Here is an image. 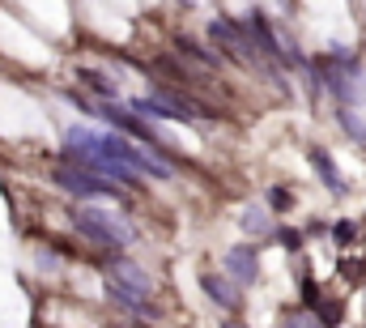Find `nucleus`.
<instances>
[{
	"mask_svg": "<svg viewBox=\"0 0 366 328\" xmlns=\"http://www.w3.org/2000/svg\"><path fill=\"white\" fill-rule=\"evenodd\" d=\"M107 277H111V295L119 303H149V295H154V282L136 260H111Z\"/></svg>",
	"mask_w": 366,
	"mask_h": 328,
	"instance_id": "obj_1",
	"label": "nucleus"
},
{
	"mask_svg": "<svg viewBox=\"0 0 366 328\" xmlns=\"http://www.w3.org/2000/svg\"><path fill=\"white\" fill-rule=\"evenodd\" d=\"M51 179H55L64 192H72V196H119V188H115L111 179L94 175V171L81 166V162H60V166L51 171Z\"/></svg>",
	"mask_w": 366,
	"mask_h": 328,
	"instance_id": "obj_2",
	"label": "nucleus"
},
{
	"mask_svg": "<svg viewBox=\"0 0 366 328\" xmlns=\"http://www.w3.org/2000/svg\"><path fill=\"white\" fill-rule=\"evenodd\" d=\"M98 149H102L107 158L124 162V166H128V171H136V175H154V179H166V175H171V166H166V162L149 158L145 149H136V145H132V141H124V137H98Z\"/></svg>",
	"mask_w": 366,
	"mask_h": 328,
	"instance_id": "obj_3",
	"label": "nucleus"
},
{
	"mask_svg": "<svg viewBox=\"0 0 366 328\" xmlns=\"http://www.w3.org/2000/svg\"><path fill=\"white\" fill-rule=\"evenodd\" d=\"M77 226H81V235H90L102 248H128L132 243V226H124L115 213H102V209H81Z\"/></svg>",
	"mask_w": 366,
	"mask_h": 328,
	"instance_id": "obj_4",
	"label": "nucleus"
},
{
	"mask_svg": "<svg viewBox=\"0 0 366 328\" xmlns=\"http://www.w3.org/2000/svg\"><path fill=\"white\" fill-rule=\"evenodd\" d=\"M209 38H213L226 55H235V60H243V64H252V60H256L252 30H247V26H239V21H230V17H213V21H209Z\"/></svg>",
	"mask_w": 366,
	"mask_h": 328,
	"instance_id": "obj_5",
	"label": "nucleus"
},
{
	"mask_svg": "<svg viewBox=\"0 0 366 328\" xmlns=\"http://www.w3.org/2000/svg\"><path fill=\"white\" fill-rule=\"evenodd\" d=\"M98 111H102V115H107V120H111V124H119V128H124V132H132V137H141V141H145V145H154V149H166V145H162V141H158V137H154V128H149V124H141V120H136V111H119V107H98Z\"/></svg>",
	"mask_w": 366,
	"mask_h": 328,
	"instance_id": "obj_6",
	"label": "nucleus"
},
{
	"mask_svg": "<svg viewBox=\"0 0 366 328\" xmlns=\"http://www.w3.org/2000/svg\"><path fill=\"white\" fill-rule=\"evenodd\" d=\"M226 269H230V277H235L239 286H252V282L260 277V265H256V252H252V248H235V252L226 256Z\"/></svg>",
	"mask_w": 366,
	"mask_h": 328,
	"instance_id": "obj_7",
	"label": "nucleus"
},
{
	"mask_svg": "<svg viewBox=\"0 0 366 328\" xmlns=\"http://www.w3.org/2000/svg\"><path fill=\"white\" fill-rule=\"evenodd\" d=\"M200 286H205V295H209L217 307H226V312L239 307V290H235L226 277H217V273H200Z\"/></svg>",
	"mask_w": 366,
	"mask_h": 328,
	"instance_id": "obj_8",
	"label": "nucleus"
},
{
	"mask_svg": "<svg viewBox=\"0 0 366 328\" xmlns=\"http://www.w3.org/2000/svg\"><path fill=\"white\" fill-rule=\"evenodd\" d=\"M247 30L256 34V43H260V51H264L269 60H286V55H281V43H277V34H273V26H269V17H264V13H252V21H247Z\"/></svg>",
	"mask_w": 366,
	"mask_h": 328,
	"instance_id": "obj_9",
	"label": "nucleus"
},
{
	"mask_svg": "<svg viewBox=\"0 0 366 328\" xmlns=\"http://www.w3.org/2000/svg\"><path fill=\"white\" fill-rule=\"evenodd\" d=\"M175 47H179V51H183L188 60L205 64V68H217V64H222V55H213L209 47H200V43H196V38H188V34H179V38H175Z\"/></svg>",
	"mask_w": 366,
	"mask_h": 328,
	"instance_id": "obj_10",
	"label": "nucleus"
},
{
	"mask_svg": "<svg viewBox=\"0 0 366 328\" xmlns=\"http://www.w3.org/2000/svg\"><path fill=\"white\" fill-rule=\"evenodd\" d=\"M311 166L320 171V179H324V184H328L333 192H345V179L337 175V166H333V158H328L324 149H311Z\"/></svg>",
	"mask_w": 366,
	"mask_h": 328,
	"instance_id": "obj_11",
	"label": "nucleus"
},
{
	"mask_svg": "<svg viewBox=\"0 0 366 328\" xmlns=\"http://www.w3.org/2000/svg\"><path fill=\"white\" fill-rule=\"evenodd\" d=\"M77 81H81V85H90L98 98H115V85H111V77H102L98 68H77Z\"/></svg>",
	"mask_w": 366,
	"mask_h": 328,
	"instance_id": "obj_12",
	"label": "nucleus"
},
{
	"mask_svg": "<svg viewBox=\"0 0 366 328\" xmlns=\"http://www.w3.org/2000/svg\"><path fill=\"white\" fill-rule=\"evenodd\" d=\"M341 316H345V307H341V303H320V307H316V320H320L324 328H337V324H341Z\"/></svg>",
	"mask_w": 366,
	"mask_h": 328,
	"instance_id": "obj_13",
	"label": "nucleus"
},
{
	"mask_svg": "<svg viewBox=\"0 0 366 328\" xmlns=\"http://www.w3.org/2000/svg\"><path fill=\"white\" fill-rule=\"evenodd\" d=\"M243 226H247L252 235H264V231H269V218H264V209H247V213H243Z\"/></svg>",
	"mask_w": 366,
	"mask_h": 328,
	"instance_id": "obj_14",
	"label": "nucleus"
},
{
	"mask_svg": "<svg viewBox=\"0 0 366 328\" xmlns=\"http://www.w3.org/2000/svg\"><path fill=\"white\" fill-rule=\"evenodd\" d=\"M286 328H320V320L307 312H286Z\"/></svg>",
	"mask_w": 366,
	"mask_h": 328,
	"instance_id": "obj_15",
	"label": "nucleus"
},
{
	"mask_svg": "<svg viewBox=\"0 0 366 328\" xmlns=\"http://www.w3.org/2000/svg\"><path fill=\"white\" fill-rule=\"evenodd\" d=\"M269 205H273V209H281V213H286V209H290V205H294V196H290V192H286V188H273V192H269Z\"/></svg>",
	"mask_w": 366,
	"mask_h": 328,
	"instance_id": "obj_16",
	"label": "nucleus"
},
{
	"mask_svg": "<svg viewBox=\"0 0 366 328\" xmlns=\"http://www.w3.org/2000/svg\"><path fill=\"white\" fill-rule=\"evenodd\" d=\"M303 299H307V307H320L324 303V295H320V286L311 277H303Z\"/></svg>",
	"mask_w": 366,
	"mask_h": 328,
	"instance_id": "obj_17",
	"label": "nucleus"
},
{
	"mask_svg": "<svg viewBox=\"0 0 366 328\" xmlns=\"http://www.w3.org/2000/svg\"><path fill=\"white\" fill-rule=\"evenodd\" d=\"M333 239H337L341 248H345V243H354V222H337V226H333Z\"/></svg>",
	"mask_w": 366,
	"mask_h": 328,
	"instance_id": "obj_18",
	"label": "nucleus"
},
{
	"mask_svg": "<svg viewBox=\"0 0 366 328\" xmlns=\"http://www.w3.org/2000/svg\"><path fill=\"white\" fill-rule=\"evenodd\" d=\"M341 277L358 282V277H362V260H341Z\"/></svg>",
	"mask_w": 366,
	"mask_h": 328,
	"instance_id": "obj_19",
	"label": "nucleus"
},
{
	"mask_svg": "<svg viewBox=\"0 0 366 328\" xmlns=\"http://www.w3.org/2000/svg\"><path fill=\"white\" fill-rule=\"evenodd\" d=\"M226 328H243V324H239V320H230V324H226Z\"/></svg>",
	"mask_w": 366,
	"mask_h": 328,
	"instance_id": "obj_20",
	"label": "nucleus"
},
{
	"mask_svg": "<svg viewBox=\"0 0 366 328\" xmlns=\"http://www.w3.org/2000/svg\"><path fill=\"white\" fill-rule=\"evenodd\" d=\"M132 328H145V324H132Z\"/></svg>",
	"mask_w": 366,
	"mask_h": 328,
	"instance_id": "obj_21",
	"label": "nucleus"
}]
</instances>
